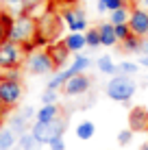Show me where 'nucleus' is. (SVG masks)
<instances>
[{"instance_id":"obj_27","label":"nucleus","mask_w":148,"mask_h":150,"mask_svg":"<svg viewBox=\"0 0 148 150\" xmlns=\"http://www.w3.org/2000/svg\"><path fill=\"white\" fill-rule=\"evenodd\" d=\"M131 35H133V33H131V26H129V24H118V26H115V37H118L120 44H122V41H126Z\"/></svg>"},{"instance_id":"obj_2","label":"nucleus","mask_w":148,"mask_h":150,"mask_svg":"<svg viewBox=\"0 0 148 150\" xmlns=\"http://www.w3.org/2000/svg\"><path fill=\"white\" fill-rule=\"evenodd\" d=\"M37 35V20L30 18V13H20L15 18L11 30H9L7 39L13 41L18 46H24V44H30Z\"/></svg>"},{"instance_id":"obj_15","label":"nucleus","mask_w":148,"mask_h":150,"mask_svg":"<svg viewBox=\"0 0 148 150\" xmlns=\"http://www.w3.org/2000/svg\"><path fill=\"white\" fill-rule=\"evenodd\" d=\"M61 117L59 105H42V109L35 113V122H55Z\"/></svg>"},{"instance_id":"obj_3","label":"nucleus","mask_w":148,"mask_h":150,"mask_svg":"<svg viewBox=\"0 0 148 150\" xmlns=\"http://www.w3.org/2000/svg\"><path fill=\"white\" fill-rule=\"evenodd\" d=\"M65 126H68L65 117H59V120H55V122H33L30 133H33V137L37 139L42 146H50L55 139L65 135Z\"/></svg>"},{"instance_id":"obj_1","label":"nucleus","mask_w":148,"mask_h":150,"mask_svg":"<svg viewBox=\"0 0 148 150\" xmlns=\"http://www.w3.org/2000/svg\"><path fill=\"white\" fill-rule=\"evenodd\" d=\"M107 96L113 102L120 105H131L135 91H137V83L133 81V76H124V74H115L113 79H109L107 83Z\"/></svg>"},{"instance_id":"obj_4","label":"nucleus","mask_w":148,"mask_h":150,"mask_svg":"<svg viewBox=\"0 0 148 150\" xmlns=\"http://www.w3.org/2000/svg\"><path fill=\"white\" fill-rule=\"evenodd\" d=\"M24 63V50L22 46L13 44V41H2L0 44V72L9 70H20V65Z\"/></svg>"},{"instance_id":"obj_29","label":"nucleus","mask_w":148,"mask_h":150,"mask_svg":"<svg viewBox=\"0 0 148 150\" xmlns=\"http://www.w3.org/2000/svg\"><path fill=\"white\" fill-rule=\"evenodd\" d=\"M0 22H2V26L7 28V35H9V30H11L13 22H15V18H13L11 13H7V11H0Z\"/></svg>"},{"instance_id":"obj_44","label":"nucleus","mask_w":148,"mask_h":150,"mask_svg":"<svg viewBox=\"0 0 148 150\" xmlns=\"http://www.w3.org/2000/svg\"><path fill=\"white\" fill-rule=\"evenodd\" d=\"M13 150H20V148H13Z\"/></svg>"},{"instance_id":"obj_20","label":"nucleus","mask_w":148,"mask_h":150,"mask_svg":"<svg viewBox=\"0 0 148 150\" xmlns=\"http://www.w3.org/2000/svg\"><path fill=\"white\" fill-rule=\"evenodd\" d=\"M18 148L20 150H39L42 148V144L37 142V139L33 137V133H24V135H20L18 137Z\"/></svg>"},{"instance_id":"obj_33","label":"nucleus","mask_w":148,"mask_h":150,"mask_svg":"<svg viewBox=\"0 0 148 150\" xmlns=\"http://www.w3.org/2000/svg\"><path fill=\"white\" fill-rule=\"evenodd\" d=\"M2 79H9V81H20V70H9V72H2Z\"/></svg>"},{"instance_id":"obj_34","label":"nucleus","mask_w":148,"mask_h":150,"mask_svg":"<svg viewBox=\"0 0 148 150\" xmlns=\"http://www.w3.org/2000/svg\"><path fill=\"white\" fill-rule=\"evenodd\" d=\"M50 150H65V142H63V137L55 139V142L50 144Z\"/></svg>"},{"instance_id":"obj_16","label":"nucleus","mask_w":148,"mask_h":150,"mask_svg":"<svg viewBox=\"0 0 148 150\" xmlns=\"http://www.w3.org/2000/svg\"><path fill=\"white\" fill-rule=\"evenodd\" d=\"M63 44L68 46V50L72 54H81V50L85 48V33H68L65 35V39H63Z\"/></svg>"},{"instance_id":"obj_25","label":"nucleus","mask_w":148,"mask_h":150,"mask_svg":"<svg viewBox=\"0 0 148 150\" xmlns=\"http://www.w3.org/2000/svg\"><path fill=\"white\" fill-rule=\"evenodd\" d=\"M122 48H124L126 52H142V39L137 37V35H131L126 41H122Z\"/></svg>"},{"instance_id":"obj_24","label":"nucleus","mask_w":148,"mask_h":150,"mask_svg":"<svg viewBox=\"0 0 148 150\" xmlns=\"http://www.w3.org/2000/svg\"><path fill=\"white\" fill-rule=\"evenodd\" d=\"M126 2H122V0H98V11L100 13H105V11H115V9H120V7H124Z\"/></svg>"},{"instance_id":"obj_37","label":"nucleus","mask_w":148,"mask_h":150,"mask_svg":"<svg viewBox=\"0 0 148 150\" xmlns=\"http://www.w3.org/2000/svg\"><path fill=\"white\" fill-rule=\"evenodd\" d=\"M142 52L148 57V37H146V39H142Z\"/></svg>"},{"instance_id":"obj_8","label":"nucleus","mask_w":148,"mask_h":150,"mask_svg":"<svg viewBox=\"0 0 148 150\" xmlns=\"http://www.w3.org/2000/svg\"><path fill=\"white\" fill-rule=\"evenodd\" d=\"M61 20L70 33H85L87 30V15L79 7H65L61 11Z\"/></svg>"},{"instance_id":"obj_22","label":"nucleus","mask_w":148,"mask_h":150,"mask_svg":"<svg viewBox=\"0 0 148 150\" xmlns=\"http://www.w3.org/2000/svg\"><path fill=\"white\" fill-rule=\"evenodd\" d=\"M96 68H98L103 74H111V76H115V72H118V65L113 63V59L111 57H100L98 61H96Z\"/></svg>"},{"instance_id":"obj_42","label":"nucleus","mask_w":148,"mask_h":150,"mask_svg":"<svg viewBox=\"0 0 148 150\" xmlns=\"http://www.w3.org/2000/svg\"><path fill=\"white\" fill-rule=\"evenodd\" d=\"M122 2H129V0H122Z\"/></svg>"},{"instance_id":"obj_14","label":"nucleus","mask_w":148,"mask_h":150,"mask_svg":"<svg viewBox=\"0 0 148 150\" xmlns=\"http://www.w3.org/2000/svg\"><path fill=\"white\" fill-rule=\"evenodd\" d=\"M129 128L131 131H148V111L144 107H133L129 113Z\"/></svg>"},{"instance_id":"obj_41","label":"nucleus","mask_w":148,"mask_h":150,"mask_svg":"<svg viewBox=\"0 0 148 150\" xmlns=\"http://www.w3.org/2000/svg\"><path fill=\"white\" fill-rule=\"evenodd\" d=\"M142 4H144V7L148 9V0H142Z\"/></svg>"},{"instance_id":"obj_45","label":"nucleus","mask_w":148,"mask_h":150,"mask_svg":"<svg viewBox=\"0 0 148 150\" xmlns=\"http://www.w3.org/2000/svg\"><path fill=\"white\" fill-rule=\"evenodd\" d=\"M65 150H68V148H65Z\"/></svg>"},{"instance_id":"obj_38","label":"nucleus","mask_w":148,"mask_h":150,"mask_svg":"<svg viewBox=\"0 0 148 150\" xmlns=\"http://www.w3.org/2000/svg\"><path fill=\"white\" fill-rule=\"evenodd\" d=\"M4 113H7V107H4V105H2V102H0V117H2V115H4Z\"/></svg>"},{"instance_id":"obj_43","label":"nucleus","mask_w":148,"mask_h":150,"mask_svg":"<svg viewBox=\"0 0 148 150\" xmlns=\"http://www.w3.org/2000/svg\"><path fill=\"white\" fill-rule=\"evenodd\" d=\"M0 122H2V117H0ZM0 131H2V128H0Z\"/></svg>"},{"instance_id":"obj_17","label":"nucleus","mask_w":148,"mask_h":150,"mask_svg":"<svg viewBox=\"0 0 148 150\" xmlns=\"http://www.w3.org/2000/svg\"><path fill=\"white\" fill-rule=\"evenodd\" d=\"M98 33H100V44L103 46H115L118 44V37H115V26L111 22H103L98 26Z\"/></svg>"},{"instance_id":"obj_5","label":"nucleus","mask_w":148,"mask_h":150,"mask_svg":"<svg viewBox=\"0 0 148 150\" xmlns=\"http://www.w3.org/2000/svg\"><path fill=\"white\" fill-rule=\"evenodd\" d=\"M63 20H61V15L48 11L44 13L42 18L37 20V35H42V37L48 41V44H52V41H57V37L61 35V28H63Z\"/></svg>"},{"instance_id":"obj_9","label":"nucleus","mask_w":148,"mask_h":150,"mask_svg":"<svg viewBox=\"0 0 148 150\" xmlns=\"http://www.w3.org/2000/svg\"><path fill=\"white\" fill-rule=\"evenodd\" d=\"M129 26H131V33L137 35L140 39L148 37V11H146V9H140V7L131 9Z\"/></svg>"},{"instance_id":"obj_28","label":"nucleus","mask_w":148,"mask_h":150,"mask_svg":"<svg viewBox=\"0 0 148 150\" xmlns=\"http://www.w3.org/2000/svg\"><path fill=\"white\" fill-rule=\"evenodd\" d=\"M57 100H59V91L55 89H46L42 94V105H57Z\"/></svg>"},{"instance_id":"obj_10","label":"nucleus","mask_w":148,"mask_h":150,"mask_svg":"<svg viewBox=\"0 0 148 150\" xmlns=\"http://www.w3.org/2000/svg\"><path fill=\"white\" fill-rule=\"evenodd\" d=\"M35 111L33 107H24L20 113H15V115H11V120H9V128L15 133V135H24V133H28L30 131V126H28V122L35 117Z\"/></svg>"},{"instance_id":"obj_6","label":"nucleus","mask_w":148,"mask_h":150,"mask_svg":"<svg viewBox=\"0 0 148 150\" xmlns=\"http://www.w3.org/2000/svg\"><path fill=\"white\" fill-rule=\"evenodd\" d=\"M24 65H26V70L30 72V74H35V76H44V74L55 72V63H52V59H50V54L46 52V48L26 54Z\"/></svg>"},{"instance_id":"obj_18","label":"nucleus","mask_w":148,"mask_h":150,"mask_svg":"<svg viewBox=\"0 0 148 150\" xmlns=\"http://www.w3.org/2000/svg\"><path fill=\"white\" fill-rule=\"evenodd\" d=\"M74 133H76V137H79L81 142H89V139L96 135V124L91 120H83V122L76 124V131Z\"/></svg>"},{"instance_id":"obj_12","label":"nucleus","mask_w":148,"mask_h":150,"mask_svg":"<svg viewBox=\"0 0 148 150\" xmlns=\"http://www.w3.org/2000/svg\"><path fill=\"white\" fill-rule=\"evenodd\" d=\"M89 87H91V79H89L87 74H76V76H72V79L65 83L63 94L70 96V98L83 96V94H87V91H89Z\"/></svg>"},{"instance_id":"obj_21","label":"nucleus","mask_w":148,"mask_h":150,"mask_svg":"<svg viewBox=\"0 0 148 150\" xmlns=\"http://www.w3.org/2000/svg\"><path fill=\"white\" fill-rule=\"evenodd\" d=\"M129 18H131V9L124 4V7H120V9H115V11H111L109 22L113 24V26H118V24H129Z\"/></svg>"},{"instance_id":"obj_30","label":"nucleus","mask_w":148,"mask_h":150,"mask_svg":"<svg viewBox=\"0 0 148 150\" xmlns=\"http://www.w3.org/2000/svg\"><path fill=\"white\" fill-rule=\"evenodd\" d=\"M131 142H133V131H131V128H129V131H120L118 133V144H120V146H129Z\"/></svg>"},{"instance_id":"obj_39","label":"nucleus","mask_w":148,"mask_h":150,"mask_svg":"<svg viewBox=\"0 0 148 150\" xmlns=\"http://www.w3.org/2000/svg\"><path fill=\"white\" fill-rule=\"evenodd\" d=\"M7 2H9V4H13V7H15V4H22L24 0H7Z\"/></svg>"},{"instance_id":"obj_11","label":"nucleus","mask_w":148,"mask_h":150,"mask_svg":"<svg viewBox=\"0 0 148 150\" xmlns=\"http://www.w3.org/2000/svg\"><path fill=\"white\" fill-rule=\"evenodd\" d=\"M46 52L50 54V59H52V63H55V70H63V68H68V61H70V50H68V46L63 44V39L61 41H52V44H48V48H46Z\"/></svg>"},{"instance_id":"obj_7","label":"nucleus","mask_w":148,"mask_h":150,"mask_svg":"<svg viewBox=\"0 0 148 150\" xmlns=\"http://www.w3.org/2000/svg\"><path fill=\"white\" fill-rule=\"evenodd\" d=\"M22 94H24L22 81H9V79H2V76H0V102H2L7 109L18 107L20 100H22Z\"/></svg>"},{"instance_id":"obj_32","label":"nucleus","mask_w":148,"mask_h":150,"mask_svg":"<svg viewBox=\"0 0 148 150\" xmlns=\"http://www.w3.org/2000/svg\"><path fill=\"white\" fill-rule=\"evenodd\" d=\"M50 2L55 4V7H76V2H79V0H50Z\"/></svg>"},{"instance_id":"obj_35","label":"nucleus","mask_w":148,"mask_h":150,"mask_svg":"<svg viewBox=\"0 0 148 150\" xmlns=\"http://www.w3.org/2000/svg\"><path fill=\"white\" fill-rule=\"evenodd\" d=\"M2 41H7V28L2 26V22H0V44Z\"/></svg>"},{"instance_id":"obj_26","label":"nucleus","mask_w":148,"mask_h":150,"mask_svg":"<svg viewBox=\"0 0 148 150\" xmlns=\"http://www.w3.org/2000/svg\"><path fill=\"white\" fill-rule=\"evenodd\" d=\"M137 68H140V63H133V61H120V65H118V74L135 76V74H137Z\"/></svg>"},{"instance_id":"obj_36","label":"nucleus","mask_w":148,"mask_h":150,"mask_svg":"<svg viewBox=\"0 0 148 150\" xmlns=\"http://www.w3.org/2000/svg\"><path fill=\"white\" fill-rule=\"evenodd\" d=\"M137 63H140L142 68H146V70H148V57H146V54H144V57H140V61H137Z\"/></svg>"},{"instance_id":"obj_13","label":"nucleus","mask_w":148,"mask_h":150,"mask_svg":"<svg viewBox=\"0 0 148 150\" xmlns=\"http://www.w3.org/2000/svg\"><path fill=\"white\" fill-rule=\"evenodd\" d=\"M89 65H91V59L89 57H85V54H76L72 61H70V65L68 68H63V70H59L61 74H63V79L65 81H70L72 76L76 74H85V72L89 70Z\"/></svg>"},{"instance_id":"obj_31","label":"nucleus","mask_w":148,"mask_h":150,"mask_svg":"<svg viewBox=\"0 0 148 150\" xmlns=\"http://www.w3.org/2000/svg\"><path fill=\"white\" fill-rule=\"evenodd\" d=\"M44 2V0H24V9H22V13H30V11H33V9H37L39 7V4H42Z\"/></svg>"},{"instance_id":"obj_40","label":"nucleus","mask_w":148,"mask_h":150,"mask_svg":"<svg viewBox=\"0 0 148 150\" xmlns=\"http://www.w3.org/2000/svg\"><path fill=\"white\" fill-rule=\"evenodd\" d=\"M140 150H148V142H146V144H142V148H140Z\"/></svg>"},{"instance_id":"obj_19","label":"nucleus","mask_w":148,"mask_h":150,"mask_svg":"<svg viewBox=\"0 0 148 150\" xmlns=\"http://www.w3.org/2000/svg\"><path fill=\"white\" fill-rule=\"evenodd\" d=\"M18 144V135L11 128H2L0 131V150H13Z\"/></svg>"},{"instance_id":"obj_23","label":"nucleus","mask_w":148,"mask_h":150,"mask_svg":"<svg viewBox=\"0 0 148 150\" xmlns=\"http://www.w3.org/2000/svg\"><path fill=\"white\" fill-rule=\"evenodd\" d=\"M85 44H87V48H98L100 44V33H98V26L96 28H87L85 30Z\"/></svg>"}]
</instances>
